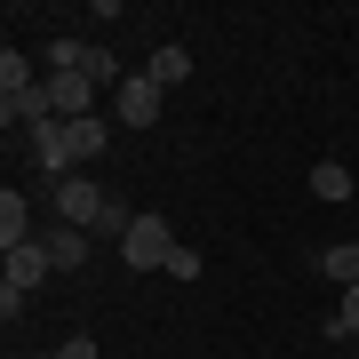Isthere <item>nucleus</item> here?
Wrapping results in <instances>:
<instances>
[{
    "mask_svg": "<svg viewBox=\"0 0 359 359\" xmlns=\"http://www.w3.org/2000/svg\"><path fill=\"white\" fill-rule=\"evenodd\" d=\"M48 208H56V224H80L96 240V224H104V208H112V192H104L96 176H56L48 184Z\"/></svg>",
    "mask_w": 359,
    "mask_h": 359,
    "instance_id": "f257e3e1",
    "label": "nucleus"
},
{
    "mask_svg": "<svg viewBox=\"0 0 359 359\" xmlns=\"http://www.w3.org/2000/svg\"><path fill=\"white\" fill-rule=\"evenodd\" d=\"M120 256H128V271H168V256H176V231H168V216L136 208V224H128V240H120Z\"/></svg>",
    "mask_w": 359,
    "mask_h": 359,
    "instance_id": "f03ea898",
    "label": "nucleus"
},
{
    "mask_svg": "<svg viewBox=\"0 0 359 359\" xmlns=\"http://www.w3.org/2000/svg\"><path fill=\"white\" fill-rule=\"evenodd\" d=\"M160 104H168V88H152V72H128L112 88V120H120V128H152Z\"/></svg>",
    "mask_w": 359,
    "mask_h": 359,
    "instance_id": "7ed1b4c3",
    "label": "nucleus"
},
{
    "mask_svg": "<svg viewBox=\"0 0 359 359\" xmlns=\"http://www.w3.org/2000/svg\"><path fill=\"white\" fill-rule=\"evenodd\" d=\"M40 88H48V120H88L96 112V80L88 72H48Z\"/></svg>",
    "mask_w": 359,
    "mask_h": 359,
    "instance_id": "20e7f679",
    "label": "nucleus"
},
{
    "mask_svg": "<svg viewBox=\"0 0 359 359\" xmlns=\"http://www.w3.org/2000/svg\"><path fill=\"white\" fill-rule=\"evenodd\" d=\"M40 248H48V264L56 271H88V231H80V224H40Z\"/></svg>",
    "mask_w": 359,
    "mask_h": 359,
    "instance_id": "39448f33",
    "label": "nucleus"
},
{
    "mask_svg": "<svg viewBox=\"0 0 359 359\" xmlns=\"http://www.w3.org/2000/svg\"><path fill=\"white\" fill-rule=\"evenodd\" d=\"M25 240H40V216H32V200H25V192L8 184V192H0V248L16 256Z\"/></svg>",
    "mask_w": 359,
    "mask_h": 359,
    "instance_id": "423d86ee",
    "label": "nucleus"
},
{
    "mask_svg": "<svg viewBox=\"0 0 359 359\" xmlns=\"http://www.w3.org/2000/svg\"><path fill=\"white\" fill-rule=\"evenodd\" d=\"M48 271H56V264H48V248H40V240H25V248H16V256H8V271H0V280H8V287H25V295H32L40 280H48Z\"/></svg>",
    "mask_w": 359,
    "mask_h": 359,
    "instance_id": "0eeeda50",
    "label": "nucleus"
},
{
    "mask_svg": "<svg viewBox=\"0 0 359 359\" xmlns=\"http://www.w3.org/2000/svg\"><path fill=\"white\" fill-rule=\"evenodd\" d=\"M152 88H184V80H192V48H176V40H168V48H152Z\"/></svg>",
    "mask_w": 359,
    "mask_h": 359,
    "instance_id": "6e6552de",
    "label": "nucleus"
},
{
    "mask_svg": "<svg viewBox=\"0 0 359 359\" xmlns=\"http://www.w3.org/2000/svg\"><path fill=\"white\" fill-rule=\"evenodd\" d=\"M320 271L335 280V295H344V287H359V240H335L327 256H320Z\"/></svg>",
    "mask_w": 359,
    "mask_h": 359,
    "instance_id": "1a4fd4ad",
    "label": "nucleus"
},
{
    "mask_svg": "<svg viewBox=\"0 0 359 359\" xmlns=\"http://www.w3.org/2000/svg\"><path fill=\"white\" fill-rule=\"evenodd\" d=\"M311 192H320L327 208H344V200H351V168H344V160H320V168H311Z\"/></svg>",
    "mask_w": 359,
    "mask_h": 359,
    "instance_id": "9d476101",
    "label": "nucleus"
},
{
    "mask_svg": "<svg viewBox=\"0 0 359 359\" xmlns=\"http://www.w3.org/2000/svg\"><path fill=\"white\" fill-rule=\"evenodd\" d=\"M104 144H112V120H104V112H88V120H72V160H96Z\"/></svg>",
    "mask_w": 359,
    "mask_h": 359,
    "instance_id": "9b49d317",
    "label": "nucleus"
},
{
    "mask_svg": "<svg viewBox=\"0 0 359 359\" xmlns=\"http://www.w3.org/2000/svg\"><path fill=\"white\" fill-rule=\"evenodd\" d=\"M327 335H335V344H359V287H344V295H335V320H327Z\"/></svg>",
    "mask_w": 359,
    "mask_h": 359,
    "instance_id": "f8f14e48",
    "label": "nucleus"
},
{
    "mask_svg": "<svg viewBox=\"0 0 359 359\" xmlns=\"http://www.w3.org/2000/svg\"><path fill=\"white\" fill-rule=\"evenodd\" d=\"M16 88H40V80H32V56H25V48H8V56H0V96H16Z\"/></svg>",
    "mask_w": 359,
    "mask_h": 359,
    "instance_id": "ddd939ff",
    "label": "nucleus"
},
{
    "mask_svg": "<svg viewBox=\"0 0 359 359\" xmlns=\"http://www.w3.org/2000/svg\"><path fill=\"white\" fill-rule=\"evenodd\" d=\"M80 72H88L96 88H104V80H128V72H120V56H112V48H88V56H80Z\"/></svg>",
    "mask_w": 359,
    "mask_h": 359,
    "instance_id": "4468645a",
    "label": "nucleus"
},
{
    "mask_svg": "<svg viewBox=\"0 0 359 359\" xmlns=\"http://www.w3.org/2000/svg\"><path fill=\"white\" fill-rule=\"evenodd\" d=\"M168 280H200V256H192L184 240H176V256H168Z\"/></svg>",
    "mask_w": 359,
    "mask_h": 359,
    "instance_id": "2eb2a0df",
    "label": "nucleus"
},
{
    "mask_svg": "<svg viewBox=\"0 0 359 359\" xmlns=\"http://www.w3.org/2000/svg\"><path fill=\"white\" fill-rule=\"evenodd\" d=\"M56 359H96V344H88V335H72V344H56Z\"/></svg>",
    "mask_w": 359,
    "mask_h": 359,
    "instance_id": "dca6fc26",
    "label": "nucleus"
},
{
    "mask_svg": "<svg viewBox=\"0 0 359 359\" xmlns=\"http://www.w3.org/2000/svg\"><path fill=\"white\" fill-rule=\"evenodd\" d=\"M25 359H56V351H25Z\"/></svg>",
    "mask_w": 359,
    "mask_h": 359,
    "instance_id": "f3484780",
    "label": "nucleus"
},
{
    "mask_svg": "<svg viewBox=\"0 0 359 359\" xmlns=\"http://www.w3.org/2000/svg\"><path fill=\"white\" fill-rule=\"evenodd\" d=\"M351 359H359V344H351Z\"/></svg>",
    "mask_w": 359,
    "mask_h": 359,
    "instance_id": "a211bd4d",
    "label": "nucleus"
}]
</instances>
